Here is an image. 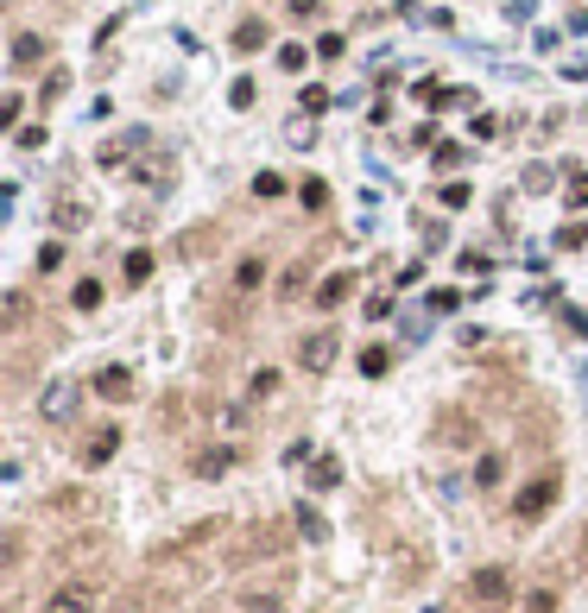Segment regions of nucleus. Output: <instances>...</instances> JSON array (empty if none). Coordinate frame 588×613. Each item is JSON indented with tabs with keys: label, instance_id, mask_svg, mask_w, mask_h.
Segmentation results:
<instances>
[{
	"label": "nucleus",
	"instance_id": "obj_1",
	"mask_svg": "<svg viewBox=\"0 0 588 613\" xmlns=\"http://www.w3.org/2000/svg\"><path fill=\"white\" fill-rule=\"evenodd\" d=\"M468 601L487 613H500L506 601H513V576H506V563H487V569H474L468 576Z\"/></svg>",
	"mask_w": 588,
	"mask_h": 613
},
{
	"label": "nucleus",
	"instance_id": "obj_2",
	"mask_svg": "<svg viewBox=\"0 0 588 613\" xmlns=\"http://www.w3.org/2000/svg\"><path fill=\"white\" fill-rule=\"evenodd\" d=\"M95 608H102V582H89V576L57 582V588L45 595V613H95Z\"/></svg>",
	"mask_w": 588,
	"mask_h": 613
},
{
	"label": "nucleus",
	"instance_id": "obj_3",
	"mask_svg": "<svg viewBox=\"0 0 588 613\" xmlns=\"http://www.w3.org/2000/svg\"><path fill=\"white\" fill-rule=\"evenodd\" d=\"M551 499H557V475H538L532 487L513 499V518H519V525H532V518H544V512H551Z\"/></svg>",
	"mask_w": 588,
	"mask_h": 613
},
{
	"label": "nucleus",
	"instance_id": "obj_4",
	"mask_svg": "<svg viewBox=\"0 0 588 613\" xmlns=\"http://www.w3.org/2000/svg\"><path fill=\"white\" fill-rule=\"evenodd\" d=\"M335 348H342L335 329H316L310 342H297V361H304L310 373H329V367H335Z\"/></svg>",
	"mask_w": 588,
	"mask_h": 613
},
{
	"label": "nucleus",
	"instance_id": "obj_5",
	"mask_svg": "<svg viewBox=\"0 0 588 613\" xmlns=\"http://www.w3.org/2000/svg\"><path fill=\"white\" fill-rule=\"evenodd\" d=\"M348 291H354V272H329V278L316 285V297H310V304H323V310H335V304H342Z\"/></svg>",
	"mask_w": 588,
	"mask_h": 613
},
{
	"label": "nucleus",
	"instance_id": "obj_6",
	"mask_svg": "<svg viewBox=\"0 0 588 613\" xmlns=\"http://www.w3.org/2000/svg\"><path fill=\"white\" fill-rule=\"evenodd\" d=\"M70 411H76V386H64V379H57V386H45V417H57V424H64Z\"/></svg>",
	"mask_w": 588,
	"mask_h": 613
},
{
	"label": "nucleus",
	"instance_id": "obj_7",
	"mask_svg": "<svg viewBox=\"0 0 588 613\" xmlns=\"http://www.w3.org/2000/svg\"><path fill=\"white\" fill-rule=\"evenodd\" d=\"M115 449H121V430H95V437L83 443V462H89V468H102Z\"/></svg>",
	"mask_w": 588,
	"mask_h": 613
},
{
	"label": "nucleus",
	"instance_id": "obj_8",
	"mask_svg": "<svg viewBox=\"0 0 588 613\" xmlns=\"http://www.w3.org/2000/svg\"><path fill=\"white\" fill-rule=\"evenodd\" d=\"M95 392H102V398H127V392H134V373L127 367H102L95 373Z\"/></svg>",
	"mask_w": 588,
	"mask_h": 613
},
{
	"label": "nucleus",
	"instance_id": "obj_9",
	"mask_svg": "<svg viewBox=\"0 0 588 613\" xmlns=\"http://www.w3.org/2000/svg\"><path fill=\"white\" fill-rule=\"evenodd\" d=\"M38 57H45V38H38V32H19V38H13V70H32Z\"/></svg>",
	"mask_w": 588,
	"mask_h": 613
},
{
	"label": "nucleus",
	"instance_id": "obj_10",
	"mask_svg": "<svg viewBox=\"0 0 588 613\" xmlns=\"http://www.w3.org/2000/svg\"><path fill=\"white\" fill-rule=\"evenodd\" d=\"M140 146H146V133L134 126V133H121L115 146H102V165H121V158H127V152H140Z\"/></svg>",
	"mask_w": 588,
	"mask_h": 613
},
{
	"label": "nucleus",
	"instance_id": "obj_11",
	"mask_svg": "<svg viewBox=\"0 0 588 613\" xmlns=\"http://www.w3.org/2000/svg\"><path fill=\"white\" fill-rule=\"evenodd\" d=\"M500 475H506V456H500V449H487V456L474 462V481H481V487H500Z\"/></svg>",
	"mask_w": 588,
	"mask_h": 613
},
{
	"label": "nucleus",
	"instance_id": "obj_12",
	"mask_svg": "<svg viewBox=\"0 0 588 613\" xmlns=\"http://www.w3.org/2000/svg\"><path fill=\"white\" fill-rule=\"evenodd\" d=\"M297 531H304L310 544H323V538H329V518H323L316 506H297Z\"/></svg>",
	"mask_w": 588,
	"mask_h": 613
},
{
	"label": "nucleus",
	"instance_id": "obj_13",
	"mask_svg": "<svg viewBox=\"0 0 588 613\" xmlns=\"http://www.w3.org/2000/svg\"><path fill=\"white\" fill-rule=\"evenodd\" d=\"M260 45H266V25H260V19L234 25V51H260Z\"/></svg>",
	"mask_w": 588,
	"mask_h": 613
},
{
	"label": "nucleus",
	"instance_id": "obj_14",
	"mask_svg": "<svg viewBox=\"0 0 588 613\" xmlns=\"http://www.w3.org/2000/svg\"><path fill=\"white\" fill-rule=\"evenodd\" d=\"M260 278H266V259H260V253H254V259H241V272H234V285H241V291H254Z\"/></svg>",
	"mask_w": 588,
	"mask_h": 613
},
{
	"label": "nucleus",
	"instance_id": "obj_15",
	"mask_svg": "<svg viewBox=\"0 0 588 613\" xmlns=\"http://www.w3.org/2000/svg\"><path fill=\"white\" fill-rule=\"evenodd\" d=\"M127 278H134V285H146V278H152V253H146V246L127 253Z\"/></svg>",
	"mask_w": 588,
	"mask_h": 613
},
{
	"label": "nucleus",
	"instance_id": "obj_16",
	"mask_svg": "<svg viewBox=\"0 0 588 613\" xmlns=\"http://www.w3.org/2000/svg\"><path fill=\"white\" fill-rule=\"evenodd\" d=\"M64 89H70V76H64V70H51V76H45V89H38V102H45V108H51V102H57V95H64Z\"/></svg>",
	"mask_w": 588,
	"mask_h": 613
},
{
	"label": "nucleus",
	"instance_id": "obj_17",
	"mask_svg": "<svg viewBox=\"0 0 588 613\" xmlns=\"http://www.w3.org/2000/svg\"><path fill=\"white\" fill-rule=\"evenodd\" d=\"M297 196H304V209H323V203H329V184H323V177H310Z\"/></svg>",
	"mask_w": 588,
	"mask_h": 613
},
{
	"label": "nucleus",
	"instance_id": "obj_18",
	"mask_svg": "<svg viewBox=\"0 0 588 613\" xmlns=\"http://www.w3.org/2000/svg\"><path fill=\"white\" fill-rule=\"evenodd\" d=\"M83 222H89L83 203H57V228H83Z\"/></svg>",
	"mask_w": 588,
	"mask_h": 613
},
{
	"label": "nucleus",
	"instance_id": "obj_19",
	"mask_svg": "<svg viewBox=\"0 0 588 613\" xmlns=\"http://www.w3.org/2000/svg\"><path fill=\"white\" fill-rule=\"evenodd\" d=\"M25 317H32V304H25V291H13V297H6V329H19Z\"/></svg>",
	"mask_w": 588,
	"mask_h": 613
},
{
	"label": "nucleus",
	"instance_id": "obj_20",
	"mask_svg": "<svg viewBox=\"0 0 588 613\" xmlns=\"http://www.w3.org/2000/svg\"><path fill=\"white\" fill-rule=\"evenodd\" d=\"M228 462H234V456H228V449H215V456H196V462H190V468H196V475H222V468H228Z\"/></svg>",
	"mask_w": 588,
	"mask_h": 613
},
{
	"label": "nucleus",
	"instance_id": "obj_21",
	"mask_svg": "<svg viewBox=\"0 0 588 613\" xmlns=\"http://www.w3.org/2000/svg\"><path fill=\"white\" fill-rule=\"evenodd\" d=\"M64 266V241H45L38 246V272H57Z\"/></svg>",
	"mask_w": 588,
	"mask_h": 613
},
{
	"label": "nucleus",
	"instance_id": "obj_22",
	"mask_svg": "<svg viewBox=\"0 0 588 613\" xmlns=\"http://www.w3.org/2000/svg\"><path fill=\"white\" fill-rule=\"evenodd\" d=\"M241 613H279V595H241Z\"/></svg>",
	"mask_w": 588,
	"mask_h": 613
},
{
	"label": "nucleus",
	"instance_id": "obj_23",
	"mask_svg": "<svg viewBox=\"0 0 588 613\" xmlns=\"http://www.w3.org/2000/svg\"><path fill=\"white\" fill-rule=\"evenodd\" d=\"M323 108H329V89L310 83V89H304V115H323Z\"/></svg>",
	"mask_w": 588,
	"mask_h": 613
},
{
	"label": "nucleus",
	"instance_id": "obj_24",
	"mask_svg": "<svg viewBox=\"0 0 588 613\" xmlns=\"http://www.w3.org/2000/svg\"><path fill=\"white\" fill-rule=\"evenodd\" d=\"M443 209H468V184H462V177L443 184Z\"/></svg>",
	"mask_w": 588,
	"mask_h": 613
},
{
	"label": "nucleus",
	"instance_id": "obj_25",
	"mask_svg": "<svg viewBox=\"0 0 588 613\" xmlns=\"http://www.w3.org/2000/svg\"><path fill=\"white\" fill-rule=\"evenodd\" d=\"M95 304H102V285L83 278V285H76V310H95Z\"/></svg>",
	"mask_w": 588,
	"mask_h": 613
},
{
	"label": "nucleus",
	"instance_id": "obj_26",
	"mask_svg": "<svg viewBox=\"0 0 588 613\" xmlns=\"http://www.w3.org/2000/svg\"><path fill=\"white\" fill-rule=\"evenodd\" d=\"M254 95H260V89H254V83H247V76H241V83H234V89H228V102H234V108H254Z\"/></svg>",
	"mask_w": 588,
	"mask_h": 613
},
{
	"label": "nucleus",
	"instance_id": "obj_27",
	"mask_svg": "<svg viewBox=\"0 0 588 613\" xmlns=\"http://www.w3.org/2000/svg\"><path fill=\"white\" fill-rule=\"evenodd\" d=\"M51 506H57V512H83V506H89V493H76V487H70V493H57Z\"/></svg>",
	"mask_w": 588,
	"mask_h": 613
},
{
	"label": "nucleus",
	"instance_id": "obj_28",
	"mask_svg": "<svg viewBox=\"0 0 588 613\" xmlns=\"http://www.w3.org/2000/svg\"><path fill=\"white\" fill-rule=\"evenodd\" d=\"M437 165L449 171V165H468V146H437Z\"/></svg>",
	"mask_w": 588,
	"mask_h": 613
},
{
	"label": "nucleus",
	"instance_id": "obj_29",
	"mask_svg": "<svg viewBox=\"0 0 588 613\" xmlns=\"http://www.w3.org/2000/svg\"><path fill=\"white\" fill-rule=\"evenodd\" d=\"M279 291H285V297H292V291H304V259H297V266H285V278H279Z\"/></svg>",
	"mask_w": 588,
	"mask_h": 613
},
{
	"label": "nucleus",
	"instance_id": "obj_30",
	"mask_svg": "<svg viewBox=\"0 0 588 613\" xmlns=\"http://www.w3.org/2000/svg\"><path fill=\"white\" fill-rule=\"evenodd\" d=\"M316 57H342V32H323V38H316Z\"/></svg>",
	"mask_w": 588,
	"mask_h": 613
},
{
	"label": "nucleus",
	"instance_id": "obj_31",
	"mask_svg": "<svg viewBox=\"0 0 588 613\" xmlns=\"http://www.w3.org/2000/svg\"><path fill=\"white\" fill-rule=\"evenodd\" d=\"M279 190H285V184H279L273 171H260V177H254V196H279Z\"/></svg>",
	"mask_w": 588,
	"mask_h": 613
},
{
	"label": "nucleus",
	"instance_id": "obj_32",
	"mask_svg": "<svg viewBox=\"0 0 588 613\" xmlns=\"http://www.w3.org/2000/svg\"><path fill=\"white\" fill-rule=\"evenodd\" d=\"M254 392H260V398H266V392H279V373L260 367V373H254Z\"/></svg>",
	"mask_w": 588,
	"mask_h": 613
},
{
	"label": "nucleus",
	"instance_id": "obj_33",
	"mask_svg": "<svg viewBox=\"0 0 588 613\" xmlns=\"http://www.w3.org/2000/svg\"><path fill=\"white\" fill-rule=\"evenodd\" d=\"M316 13H323V0H292V19H297V25H304V19H316Z\"/></svg>",
	"mask_w": 588,
	"mask_h": 613
},
{
	"label": "nucleus",
	"instance_id": "obj_34",
	"mask_svg": "<svg viewBox=\"0 0 588 613\" xmlns=\"http://www.w3.org/2000/svg\"><path fill=\"white\" fill-rule=\"evenodd\" d=\"M570 203H576V209L588 203V177H570Z\"/></svg>",
	"mask_w": 588,
	"mask_h": 613
},
{
	"label": "nucleus",
	"instance_id": "obj_35",
	"mask_svg": "<svg viewBox=\"0 0 588 613\" xmlns=\"http://www.w3.org/2000/svg\"><path fill=\"white\" fill-rule=\"evenodd\" d=\"M551 601H557V595H532V608L525 613H551Z\"/></svg>",
	"mask_w": 588,
	"mask_h": 613
},
{
	"label": "nucleus",
	"instance_id": "obj_36",
	"mask_svg": "<svg viewBox=\"0 0 588 613\" xmlns=\"http://www.w3.org/2000/svg\"><path fill=\"white\" fill-rule=\"evenodd\" d=\"M583 544H588V531H583Z\"/></svg>",
	"mask_w": 588,
	"mask_h": 613
}]
</instances>
